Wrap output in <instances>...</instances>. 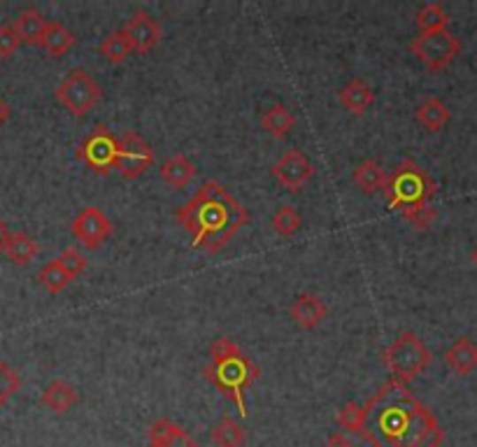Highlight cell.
<instances>
[{
    "mask_svg": "<svg viewBox=\"0 0 477 447\" xmlns=\"http://www.w3.org/2000/svg\"><path fill=\"white\" fill-rule=\"evenodd\" d=\"M361 438L373 447H440L445 431L438 417L408 389L391 380L364 405Z\"/></svg>",
    "mask_w": 477,
    "mask_h": 447,
    "instance_id": "obj_1",
    "label": "cell"
},
{
    "mask_svg": "<svg viewBox=\"0 0 477 447\" xmlns=\"http://www.w3.org/2000/svg\"><path fill=\"white\" fill-rule=\"evenodd\" d=\"M177 221L188 231L196 250L217 254L250 221V212L224 184L205 182L177 210Z\"/></svg>",
    "mask_w": 477,
    "mask_h": 447,
    "instance_id": "obj_2",
    "label": "cell"
},
{
    "mask_svg": "<svg viewBox=\"0 0 477 447\" xmlns=\"http://www.w3.org/2000/svg\"><path fill=\"white\" fill-rule=\"evenodd\" d=\"M435 189L438 187L434 177L412 158H405L403 164L396 166V171L387 175V182L382 187L389 208L398 210L419 231H428L435 221V208L431 205Z\"/></svg>",
    "mask_w": 477,
    "mask_h": 447,
    "instance_id": "obj_3",
    "label": "cell"
},
{
    "mask_svg": "<svg viewBox=\"0 0 477 447\" xmlns=\"http://www.w3.org/2000/svg\"><path fill=\"white\" fill-rule=\"evenodd\" d=\"M258 366L240 350L231 338L219 335L210 350V364L205 366L203 375L238 405L240 417H247L245 394L251 384L258 380Z\"/></svg>",
    "mask_w": 477,
    "mask_h": 447,
    "instance_id": "obj_4",
    "label": "cell"
},
{
    "mask_svg": "<svg viewBox=\"0 0 477 447\" xmlns=\"http://www.w3.org/2000/svg\"><path fill=\"white\" fill-rule=\"evenodd\" d=\"M382 364L389 368L396 382L410 384L431 364V350L412 331H405L389 347H384Z\"/></svg>",
    "mask_w": 477,
    "mask_h": 447,
    "instance_id": "obj_5",
    "label": "cell"
},
{
    "mask_svg": "<svg viewBox=\"0 0 477 447\" xmlns=\"http://www.w3.org/2000/svg\"><path fill=\"white\" fill-rule=\"evenodd\" d=\"M101 96L103 91L98 82L84 68L70 70L57 87V101L75 117H84L91 107L98 105Z\"/></svg>",
    "mask_w": 477,
    "mask_h": 447,
    "instance_id": "obj_6",
    "label": "cell"
},
{
    "mask_svg": "<svg viewBox=\"0 0 477 447\" xmlns=\"http://www.w3.org/2000/svg\"><path fill=\"white\" fill-rule=\"evenodd\" d=\"M410 51H412L428 70L440 73V70H445L447 66L452 64L454 58L461 54V40H458L454 33L447 31V28H442V31L419 33V35L410 42Z\"/></svg>",
    "mask_w": 477,
    "mask_h": 447,
    "instance_id": "obj_7",
    "label": "cell"
},
{
    "mask_svg": "<svg viewBox=\"0 0 477 447\" xmlns=\"http://www.w3.org/2000/svg\"><path fill=\"white\" fill-rule=\"evenodd\" d=\"M77 157L82 158L84 164L96 171L98 175H107V173L117 168V158H119V138H114L112 133L105 127H96L87 140H84Z\"/></svg>",
    "mask_w": 477,
    "mask_h": 447,
    "instance_id": "obj_8",
    "label": "cell"
},
{
    "mask_svg": "<svg viewBox=\"0 0 477 447\" xmlns=\"http://www.w3.org/2000/svg\"><path fill=\"white\" fill-rule=\"evenodd\" d=\"M154 164V150L145 138L138 133L126 131L119 138V158H117V171L126 180H135Z\"/></svg>",
    "mask_w": 477,
    "mask_h": 447,
    "instance_id": "obj_9",
    "label": "cell"
},
{
    "mask_svg": "<svg viewBox=\"0 0 477 447\" xmlns=\"http://www.w3.org/2000/svg\"><path fill=\"white\" fill-rule=\"evenodd\" d=\"M70 234L75 235L87 250H98L110 235H112V221L96 205H88L77 214L70 224Z\"/></svg>",
    "mask_w": 477,
    "mask_h": 447,
    "instance_id": "obj_10",
    "label": "cell"
},
{
    "mask_svg": "<svg viewBox=\"0 0 477 447\" xmlns=\"http://www.w3.org/2000/svg\"><path fill=\"white\" fill-rule=\"evenodd\" d=\"M270 175L275 177L284 189L301 191L305 182H310L314 177V166L310 164V158L301 150H289L277 164H273Z\"/></svg>",
    "mask_w": 477,
    "mask_h": 447,
    "instance_id": "obj_11",
    "label": "cell"
},
{
    "mask_svg": "<svg viewBox=\"0 0 477 447\" xmlns=\"http://www.w3.org/2000/svg\"><path fill=\"white\" fill-rule=\"evenodd\" d=\"M121 31H124V35L131 42L133 51H138V54H147L161 40V24L151 14L142 12V10L133 12V17L126 21Z\"/></svg>",
    "mask_w": 477,
    "mask_h": 447,
    "instance_id": "obj_12",
    "label": "cell"
},
{
    "mask_svg": "<svg viewBox=\"0 0 477 447\" xmlns=\"http://www.w3.org/2000/svg\"><path fill=\"white\" fill-rule=\"evenodd\" d=\"M147 447H201L184 428L177 427L173 420L161 417L151 424L150 428V445Z\"/></svg>",
    "mask_w": 477,
    "mask_h": 447,
    "instance_id": "obj_13",
    "label": "cell"
},
{
    "mask_svg": "<svg viewBox=\"0 0 477 447\" xmlns=\"http://www.w3.org/2000/svg\"><path fill=\"white\" fill-rule=\"evenodd\" d=\"M338 101H340V105L345 107L347 112H352L358 117V114H364L365 110L375 103V94H373V89L368 87L365 80L354 77L352 82L340 89Z\"/></svg>",
    "mask_w": 477,
    "mask_h": 447,
    "instance_id": "obj_14",
    "label": "cell"
},
{
    "mask_svg": "<svg viewBox=\"0 0 477 447\" xmlns=\"http://www.w3.org/2000/svg\"><path fill=\"white\" fill-rule=\"evenodd\" d=\"M289 315L294 317L303 328H314L319 327L324 317L328 315L327 303L321 301L319 297H312V294H303L294 301V305L289 308Z\"/></svg>",
    "mask_w": 477,
    "mask_h": 447,
    "instance_id": "obj_15",
    "label": "cell"
},
{
    "mask_svg": "<svg viewBox=\"0 0 477 447\" xmlns=\"http://www.w3.org/2000/svg\"><path fill=\"white\" fill-rule=\"evenodd\" d=\"M158 175H161V180H164L168 187H173V189H182V187H187L196 177V166L191 164L188 157H184V154H175V157H170L168 161L161 166Z\"/></svg>",
    "mask_w": 477,
    "mask_h": 447,
    "instance_id": "obj_16",
    "label": "cell"
},
{
    "mask_svg": "<svg viewBox=\"0 0 477 447\" xmlns=\"http://www.w3.org/2000/svg\"><path fill=\"white\" fill-rule=\"evenodd\" d=\"M447 366L452 368L457 375H468L477 368V345L468 338H458L445 354Z\"/></svg>",
    "mask_w": 477,
    "mask_h": 447,
    "instance_id": "obj_17",
    "label": "cell"
},
{
    "mask_svg": "<svg viewBox=\"0 0 477 447\" xmlns=\"http://www.w3.org/2000/svg\"><path fill=\"white\" fill-rule=\"evenodd\" d=\"M75 404H77L75 387H70L65 380H54V382H50L44 387L42 405H47L51 412L63 415V412H68Z\"/></svg>",
    "mask_w": 477,
    "mask_h": 447,
    "instance_id": "obj_18",
    "label": "cell"
},
{
    "mask_svg": "<svg viewBox=\"0 0 477 447\" xmlns=\"http://www.w3.org/2000/svg\"><path fill=\"white\" fill-rule=\"evenodd\" d=\"M450 117H452V114H450V107L440 101L438 96H428L427 101L417 107V121L431 133L442 131V128L447 127Z\"/></svg>",
    "mask_w": 477,
    "mask_h": 447,
    "instance_id": "obj_19",
    "label": "cell"
},
{
    "mask_svg": "<svg viewBox=\"0 0 477 447\" xmlns=\"http://www.w3.org/2000/svg\"><path fill=\"white\" fill-rule=\"evenodd\" d=\"M261 127L275 140H284L291 133V128L296 127V117L294 112H289V107L282 105V103H275L261 114Z\"/></svg>",
    "mask_w": 477,
    "mask_h": 447,
    "instance_id": "obj_20",
    "label": "cell"
},
{
    "mask_svg": "<svg viewBox=\"0 0 477 447\" xmlns=\"http://www.w3.org/2000/svg\"><path fill=\"white\" fill-rule=\"evenodd\" d=\"M75 44V35L61 24V21H47V28H44V35L40 40V47H42L50 57L58 58L63 57L65 51H70V47Z\"/></svg>",
    "mask_w": 477,
    "mask_h": 447,
    "instance_id": "obj_21",
    "label": "cell"
},
{
    "mask_svg": "<svg viewBox=\"0 0 477 447\" xmlns=\"http://www.w3.org/2000/svg\"><path fill=\"white\" fill-rule=\"evenodd\" d=\"M44 28H47V19H44L35 7L24 10V12L17 17V21H14V31H17L21 42L26 44H40V40H42L44 35Z\"/></svg>",
    "mask_w": 477,
    "mask_h": 447,
    "instance_id": "obj_22",
    "label": "cell"
},
{
    "mask_svg": "<svg viewBox=\"0 0 477 447\" xmlns=\"http://www.w3.org/2000/svg\"><path fill=\"white\" fill-rule=\"evenodd\" d=\"M352 177L354 182L361 187L364 194H377V191H382L384 182H387V173L380 168V164H377L375 158H365V161H361V164L354 168Z\"/></svg>",
    "mask_w": 477,
    "mask_h": 447,
    "instance_id": "obj_23",
    "label": "cell"
},
{
    "mask_svg": "<svg viewBox=\"0 0 477 447\" xmlns=\"http://www.w3.org/2000/svg\"><path fill=\"white\" fill-rule=\"evenodd\" d=\"M214 445L219 447H240L245 443V428L240 427L233 417H221L219 424L212 428V434H210Z\"/></svg>",
    "mask_w": 477,
    "mask_h": 447,
    "instance_id": "obj_24",
    "label": "cell"
},
{
    "mask_svg": "<svg viewBox=\"0 0 477 447\" xmlns=\"http://www.w3.org/2000/svg\"><path fill=\"white\" fill-rule=\"evenodd\" d=\"M5 254L10 257V261H14L17 266H26L38 257L40 245L28 234H14L12 243H10Z\"/></svg>",
    "mask_w": 477,
    "mask_h": 447,
    "instance_id": "obj_25",
    "label": "cell"
},
{
    "mask_svg": "<svg viewBox=\"0 0 477 447\" xmlns=\"http://www.w3.org/2000/svg\"><path fill=\"white\" fill-rule=\"evenodd\" d=\"M131 42H128V38L124 35V31H112L107 33V38H103L101 42V54L110 61V64H121V61H126V58L131 57Z\"/></svg>",
    "mask_w": 477,
    "mask_h": 447,
    "instance_id": "obj_26",
    "label": "cell"
},
{
    "mask_svg": "<svg viewBox=\"0 0 477 447\" xmlns=\"http://www.w3.org/2000/svg\"><path fill=\"white\" fill-rule=\"evenodd\" d=\"M450 24V14L445 12V7L440 3H428L417 12V26H419L421 33L431 31H442Z\"/></svg>",
    "mask_w": 477,
    "mask_h": 447,
    "instance_id": "obj_27",
    "label": "cell"
},
{
    "mask_svg": "<svg viewBox=\"0 0 477 447\" xmlns=\"http://www.w3.org/2000/svg\"><path fill=\"white\" fill-rule=\"evenodd\" d=\"M38 282L42 284L44 289L50 291V294H61V291L70 284V277H68V273L63 271L57 258H54V261L42 266V271L38 273Z\"/></svg>",
    "mask_w": 477,
    "mask_h": 447,
    "instance_id": "obj_28",
    "label": "cell"
},
{
    "mask_svg": "<svg viewBox=\"0 0 477 447\" xmlns=\"http://www.w3.org/2000/svg\"><path fill=\"white\" fill-rule=\"evenodd\" d=\"M301 214L296 212L291 205H284V208L277 210L273 214V220H270V227L275 228L280 235H294L298 228H301Z\"/></svg>",
    "mask_w": 477,
    "mask_h": 447,
    "instance_id": "obj_29",
    "label": "cell"
},
{
    "mask_svg": "<svg viewBox=\"0 0 477 447\" xmlns=\"http://www.w3.org/2000/svg\"><path fill=\"white\" fill-rule=\"evenodd\" d=\"M338 424L342 428H347L350 434H361V427H364V405L345 404L338 410Z\"/></svg>",
    "mask_w": 477,
    "mask_h": 447,
    "instance_id": "obj_30",
    "label": "cell"
},
{
    "mask_svg": "<svg viewBox=\"0 0 477 447\" xmlns=\"http://www.w3.org/2000/svg\"><path fill=\"white\" fill-rule=\"evenodd\" d=\"M57 261L61 264L63 271L68 273L70 280H75L77 275H82L84 268H87V258H84V254L77 252L75 247H65V250L58 254Z\"/></svg>",
    "mask_w": 477,
    "mask_h": 447,
    "instance_id": "obj_31",
    "label": "cell"
},
{
    "mask_svg": "<svg viewBox=\"0 0 477 447\" xmlns=\"http://www.w3.org/2000/svg\"><path fill=\"white\" fill-rule=\"evenodd\" d=\"M19 384H21L19 375H17L5 361L0 359V408L10 401V397H12L14 391L19 389Z\"/></svg>",
    "mask_w": 477,
    "mask_h": 447,
    "instance_id": "obj_32",
    "label": "cell"
},
{
    "mask_svg": "<svg viewBox=\"0 0 477 447\" xmlns=\"http://www.w3.org/2000/svg\"><path fill=\"white\" fill-rule=\"evenodd\" d=\"M21 47L14 26H0V58H10Z\"/></svg>",
    "mask_w": 477,
    "mask_h": 447,
    "instance_id": "obj_33",
    "label": "cell"
},
{
    "mask_svg": "<svg viewBox=\"0 0 477 447\" xmlns=\"http://www.w3.org/2000/svg\"><path fill=\"white\" fill-rule=\"evenodd\" d=\"M324 447H354V443L345 434H331Z\"/></svg>",
    "mask_w": 477,
    "mask_h": 447,
    "instance_id": "obj_34",
    "label": "cell"
},
{
    "mask_svg": "<svg viewBox=\"0 0 477 447\" xmlns=\"http://www.w3.org/2000/svg\"><path fill=\"white\" fill-rule=\"evenodd\" d=\"M12 231H10V227H7L5 221L0 220V252H7V247H10V243H12Z\"/></svg>",
    "mask_w": 477,
    "mask_h": 447,
    "instance_id": "obj_35",
    "label": "cell"
},
{
    "mask_svg": "<svg viewBox=\"0 0 477 447\" xmlns=\"http://www.w3.org/2000/svg\"><path fill=\"white\" fill-rule=\"evenodd\" d=\"M7 117H10V105H7V103L3 101V98H0V124H3V121H5Z\"/></svg>",
    "mask_w": 477,
    "mask_h": 447,
    "instance_id": "obj_36",
    "label": "cell"
},
{
    "mask_svg": "<svg viewBox=\"0 0 477 447\" xmlns=\"http://www.w3.org/2000/svg\"><path fill=\"white\" fill-rule=\"evenodd\" d=\"M473 261H475V264H477V250H475V252H473Z\"/></svg>",
    "mask_w": 477,
    "mask_h": 447,
    "instance_id": "obj_37",
    "label": "cell"
}]
</instances>
